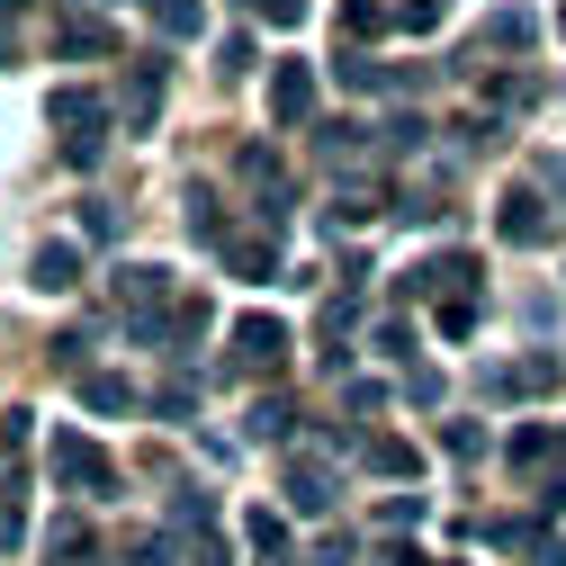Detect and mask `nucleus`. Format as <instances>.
<instances>
[{"instance_id":"8","label":"nucleus","mask_w":566,"mask_h":566,"mask_svg":"<svg viewBox=\"0 0 566 566\" xmlns=\"http://www.w3.org/2000/svg\"><path fill=\"white\" fill-rule=\"evenodd\" d=\"M476 252H441V261H422V270H405V297H422V289H432V297H476Z\"/></svg>"},{"instance_id":"23","label":"nucleus","mask_w":566,"mask_h":566,"mask_svg":"<svg viewBox=\"0 0 566 566\" xmlns=\"http://www.w3.org/2000/svg\"><path fill=\"white\" fill-rule=\"evenodd\" d=\"M289 432H297V405L289 396H261L252 405V441H289Z\"/></svg>"},{"instance_id":"6","label":"nucleus","mask_w":566,"mask_h":566,"mask_svg":"<svg viewBox=\"0 0 566 566\" xmlns=\"http://www.w3.org/2000/svg\"><path fill=\"white\" fill-rule=\"evenodd\" d=\"M494 234H504L513 252H539V243H557V217H548L531 189H504V207H494Z\"/></svg>"},{"instance_id":"25","label":"nucleus","mask_w":566,"mask_h":566,"mask_svg":"<svg viewBox=\"0 0 566 566\" xmlns=\"http://www.w3.org/2000/svg\"><path fill=\"white\" fill-rule=\"evenodd\" d=\"M189 234L226 252V217H217V198H207V189H189Z\"/></svg>"},{"instance_id":"26","label":"nucleus","mask_w":566,"mask_h":566,"mask_svg":"<svg viewBox=\"0 0 566 566\" xmlns=\"http://www.w3.org/2000/svg\"><path fill=\"white\" fill-rule=\"evenodd\" d=\"M378 207H387L378 189H342V198H333V226H369V217H378Z\"/></svg>"},{"instance_id":"43","label":"nucleus","mask_w":566,"mask_h":566,"mask_svg":"<svg viewBox=\"0 0 566 566\" xmlns=\"http://www.w3.org/2000/svg\"><path fill=\"white\" fill-rule=\"evenodd\" d=\"M63 10H73V19H99V10H108V0H63Z\"/></svg>"},{"instance_id":"7","label":"nucleus","mask_w":566,"mask_h":566,"mask_svg":"<svg viewBox=\"0 0 566 566\" xmlns=\"http://www.w3.org/2000/svg\"><path fill=\"white\" fill-rule=\"evenodd\" d=\"M270 117L279 126H306L315 117V63H297V54L270 63Z\"/></svg>"},{"instance_id":"27","label":"nucleus","mask_w":566,"mask_h":566,"mask_svg":"<svg viewBox=\"0 0 566 566\" xmlns=\"http://www.w3.org/2000/svg\"><path fill=\"white\" fill-rule=\"evenodd\" d=\"M198 333H207V297H180L171 324H163V342H198Z\"/></svg>"},{"instance_id":"32","label":"nucleus","mask_w":566,"mask_h":566,"mask_svg":"<svg viewBox=\"0 0 566 566\" xmlns=\"http://www.w3.org/2000/svg\"><path fill=\"white\" fill-rule=\"evenodd\" d=\"M441 450L468 468V459H485V432H476V422H450V432H441Z\"/></svg>"},{"instance_id":"24","label":"nucleus","mask_w":566,"mask_h":566,"mask_svg":"<svg viewBox=\"0 0 566 566\" xmlns=\"http://www.w3.org/2000/svg\"><path fill=\"white\" fill-rule=\"evenodd\" d=\"M342 91H396V73L369 63V54H342Z\"/></svg>"},{"instance_id":"40","label":"nucleus","mask_w":566,"mask_h":566,"mask_svg":"<svg viewBox=\"0 0 566 566\" xmlns=\"http://www.w3.org/2000/svg\"><path fill=\"white\" fill-rule=\"evenodd\" d=\"M28 19V0H0V54H10V28Z\"/></svg>"},{"instance_id":"11","label":"nucleus","mask_w":566,"mask_h":566,"mask_svg":"<svg viewBox=\"0 0 566 566\" xmlns=\"http://www.w3.org/2000/svg\"><path fill=\"white\" fill-rule=\"evenodd\" d=\"M226 270H234V279H279V234H270V226L226 234Z\"/></svg>"},{"instance_id":"19","label":"nucleus","mask_w":566,"mask_h":566,"mask_svg":"<svg viewBox=\"0 0 566 566\" xmlns=\"http://www.w3.org/2000/svg\"><path fill=\"white\" fill-rule=\"evenodd\" d=\"M387 28H396L387 0H342V36H350V45H369V36H387Z\"/></svg>"},{"instance_id":"2","label":"nucleus","mask_w":566,"mask_h":566,"mask_svg":"<svg viewBox=\"0 0 566 566\" xmlns=\"http://www.w3.org/2000/svg\"><path fill=\"white\" fill-rule=\"evenodd\" d=\"M45 468H54V485H63V494H91V504H99V494H117V459H108L91 432H54Z\"/></svg>"},{"instance_id":"39","label":"nucleus","mask_w":566,"mask_h":566,"mask_svg":"<svg viewBox=\"0 0 566 566\" xmlns=\"http://www.w3.org/2000/svg\"><path fill=\"white\" fill-rule=\"evenodd\" d=\"M0 548H19V494H0Z\"/></svg>"},{"instance_id":"12","label":"nucleus","mask_w":566,"mask_h":566,"mask_svg":"<svg viewBox=\"0 0 566 566\" xmlns=\"http://www.w3.org/2000/svg\"><path fill=\"white\" fill-rule=\"evenodd\" d=\"M531 108H539V82H531V73H494V82H485V126H494V117H531Z\"/></svg>"},{"instance_id":"13","label":"nucleus","mask_w":566,"mask_h":566,"mask_svg":"<svg viewBox=\"0 0 566 566\" xmlns=\"http://www.w3.org/2000/svg\"><path fill=\"white\" fill-rule=\"evenodd\" d=\"M494 539H504L513 557H531V566H566V548H557L539 522H494Z\"/></svg>"},{"instance_id":"28","label":"nucleus","mask_w":566,"mask_h":566,"mask_svg":"<svg viewBox=\"0 0 566 566\" xmlns=\"http://www.w3.org/2000/svg\"><path fill=\"white\" fill-rule=\"evenodd\" d=\"M485 45H531V10H494L485 19Z\"/></svg>"},{"instance_id":"10","label":"nucleus","mask_w":566,"mask_h":566,"mask_svg":"<svg viewBox=\"0 0 566 566\" xmlns=\"http://www.w3.org/2000/svg\"><path fill=\"white\" fill-rule=\"evenodd\" d=\"M28 289H45V297H73V289H82V252H73V243H36V261H28Z\"/></svg>"},{"instance_id":"21","label":"nucleus","mask_w":566,"mask_h":566,"mask_svg":"<svg viewBox=\"0 0 566 566\" xmlns=\"http://www.w3.org/2000/svg\"><path fill=\"white\" fill-rule=\"evenodd\" d=\"M360 459L378 468V476H413L422 459H413V441H396V432H378V441H360Z\"/></svg>"},{"instance_id":"30","label":"nucleus","mask_w":566,"mask_h":566,"mask_svg":"<svg viewBox=\"0 0 566 566\" xmlns=\"http://www.w3.org/2000/svg\"><path fill=\"white\" fill-rule=\"evenodd\" d=\"M422 135H432L422 117H387V154H396V163H405V154H422Z\"/></svg>"},{"instance_id":"44","label":"nucleus","mask_w":566,"mask_h":566,"mask_svg":"<svg viewBox=\"0 0 566 566\" xmlns=\"http://www.w3.org/2000/svg\"><path fill=\"white\" fill-rule=\"evenodd\" d=\"M557 36H566V10H557Z\"/></svg>"},{"instance_id":"41","label":"nucleus","mask_w":566,"mask_h":566,"mask_svg":"<svg viewBox=\"0 0 566 566\" xmlns=\"http://www.w3.org/2000/svg\"><path fill=\"white\" fill-rule=\"evenodd\" d=\"M315 566H350V539H342V531H333V539H324V548H315Z\"/></svg>"},{"instance_id":"1","label":"nucleus","mask_w":566,"mask_h":566,"mask_svg":"<svg viewBox=\"0 0 566 566\" xmlns=\"http://www.w3.org/2000/svg\"><path fill=\"white\" fill-rule=\"evenodd\" d=\"M45 126L63 135V163H73V171H91V163L108 154V99L82 91V82H63V91L45 99Z\"/></svg>"},{"instance_id":"38","label":"nucleus","mask_w":566,"mask_h":566,"mask_svg":"<svg viewBox=\"0 0 566 566\" xmlns=\"http://www.w3.org/2000/svg\"><path fill=\"white\" fill-rule=\"evenodd\" d=\"M539 513H566V476H539V494H531Z\"/></svg>"},{"instance_id":"9","label":"nucleus","mask_w":566,"mask_h":566,"mask_svg":"<svg viewBox=\"0 0 566 566\" xmlns=\"http://www.w3.org/2000/svg\"><path fill=\"white\" fill-rule=\"evenodd\" d=\"M333 494H342V485H333V468H324V459H289V513L324 522V513H333Z\"/></svg>"},{"instance_id":"3","label":"nucleus","mask_w":566,"mask_h":566,"mask_svg":"<svg viewBox=\"0 0 566 566\" xmlns=\"http://www.w3.org/2000/svg\"><path fill=\"white\" fill-rule=\"evenodd\" d=\"M234 180L252 189V217H261V226L279 234V217L297 207V180H289V163H279L270 145H243V154H234Z\"/></svg>"},{"instance_id":"15","label":"nucleus","mask_w":566,"mask_h":566,"mask_svg":"<svg viewBox=\"0 0 566 566\" xmlns=\"http://www.w3.org/2000/svg\"><path fill=\"white\" fill-rule=\"evenodd\" d=\"M82 405H91V413H135V387H126L117 369H82Z\"/></svg>"},{"instance_id":"14","label":"nucleus","mask_w":566,"mask_h":566,"mask_svg":"<svg viewBox=\"0 0 566 566\" xmlns=\"http://www.w3.org/2000/svg\"><path fill=\"white\" fill-rule=\"evenodd\" d=\"M557 360H513V369H494V387H504V396H557Z\"/></svg>"},{"instance_id":"33","label":"nucleus","mask_w":566,"mask_h":566,"mask_svg":"<svg viewBox=\"0 0 566 566\" xmlns=\"http://www.w3.org/2000/svg\"><path fill=\"white\" fill-rule=\"evenodd\" d=\"M378 522H387V531H413V522H422V494H387Z\"/></svg>"},{"instance_id":"31","label":"nucleus","mask_w":566,"mask_h":566,"mask_svg":"<svg viewBox=\"0 0 566 566\" xmlns=\"http://www.w3.org/2000/svg\"><path fill=\"white\" fill-rule=\"evenodd\" d=\"M252 63H261V54H252V36H226V45H217V73H226V82H243Z\"/></svg>"},{"instance_id":"17","label":"nucleus","mask_w":566,"mask_h":566,"mask_svg":"<svg viewBox=\"0 0 566 566\" xmlns=\"http://www.w3.org/2000/svg\"><path fill=\"white\" fill-rule=\"evenodd\" d=\"M54 54H117V28L108 19H73V28H54Z\"/></svg>"},{"instance_id":"42","label":"nucleus","mask_w":566,"mask_h":566,"mask_svg":"<svg viewBox=\"0 0 566 566\" xmlns=\"http://www.w3.org/2000/svg\"><path fill=\"white\" fill-rule=\"evenodd\" d=\"M378 566H422V557L413 548H378Z\"/></svg>"},{"instance_id":"22","label":"nucleus","mask_w":566,"mask_h":566,"mask_svg":"<svg viewBox=\"0 0 566 566\" xmlns=\"http://www.w3.org/2000/svg\"><path fill=\"white\" fill-rule=\"evenodd\" d=\"M243 539L261 548V566H270V557H289V522H279L270 504H261V513H243Z\"/></svg>"},{"instance_id":"20","label":"nucleus","mask_w":566,"mask_h":566,"mask_svg":"<svg viewBox=\"0 0 566 566\" xmlns=\"http://www.w3.org/2000/svg\"><path fill=\"white\" fill-rule=\"evenodd\" d=\"M315 154H324L333 171H350V163H360L369 145H360V126H350V117H333V126H315Z\"/></svg>"},{"instance_id":"29","label":"nucleus","mask_w":566,"mask_h":566,"mask_svg":"<svg viewBox=\"0 0 566 566\" xmlns=\"http://www.w3.org/2000/svg\"><path fill=\"white\" fill-rule=\"evenodd\" d=\"M432 324H441L450 342H468V333H476V297H441V315H432Z\"/></svg>"},{"instance_id":"5","label":"nucleus","mask_w":566,"mask_h":566,"mask_svg":"<svg viewBox=\"0 0 566 566\" xmlns=\"http://www.w3.org/2000/svg\"><path fill=\"white\" fill-rule=\"evenodd\" d=\"M163 91H171V63H163V54H135V63H126V91H117L126 135H145V126L163 117Z\"/></svg>"},{"instance_id":"4","label":"nucleus","mask_w":566,"mask_h":566,"mask_svg":"<svg viewBox=\"0 0 566 566\" xmlns=\"http://www.w3.org/2000/svg\"><path fill=\"white\" fill-rule=\"evenodd\" d=\"M234 369L243 378H279L289 369V324L279 315H234Z\"/></svg>"},{"instance_id":"18","label":"nucleus","mask_w":566,"mask_h":566,"mask_svg":"<svg viewBox=\"0 0 566 566\" xmlns=\"http://www.w3.org/2000/svg\"><path fill=\"white\" fill-rule=\"evenodd\" d=\"M504 459H513V476H522V468H548V459H557V432H548V422H522V432L504 441Z\"/></svg>"},{"instance_id":"16","label":"nucleus","mask_w":566,"mask_h":566,"mask_svg":"<svg viewBox=\"0 0 566 566\" xmlns=\"http://www.w3.org/2000/svg\"><path fill=\"white\" fill-rule=\"evenodd\" d=\"M145 19H154L171 45H189V36L207 28V10H198V0H145Z\"/></svg>"},{"instance_id":"37","label":"nucleus","mask_w":566,"mask_h":566,"mask_svg":"<svg viewBox=\"0 0 566 566\" xmlns=\"http://www.w3.org/2000/svg\"><path fill=\"white\" fill-rule=\"evenodd\" d=\"M252 19H270V28H297V19H306V0H252Z\"/></svg>"},{"instance_id":"36","label":"nucleus","mask_w":566,"mask_h":566,"mask_svg":"<svg viewBox=\"0 0 566 566\" xmlns=\"http://www.w3.org/2000/svg\"><path fill=\"white\" fill-rule=\"evenodd\" d=\"M378 350H387V360H405V350H413V324H405V315H387V324H378Z\"/></svg>"},{"instance_id":"34","label":"nucleus","mask_w":566,"mask_h":566,"mask_svg":"<svg viewBox=\"0 0 566 566\" xmlns=\"http://www.w3.org/2000/svg\"><path fill=\"white\" fill-rule=\"evenodd\" d=\"M189 405H198V387H189V378H171V387H163V396H154V413H163V422H180V413H189Z\"/></svg>"},{"instance_id":"35","label":"nucleus","mask_w":566,"mask_h":566,"mask_svg":"<svg viewBox=\"0 0 566 566\" xmlns=\"http://www.w3.org/2000/svg\"><path fill=\"white\" fill-rule=\"evenodd\" d=\"M82 234H91V243H117V207L91 198V207H82Z\"/></svg>"}]
</instances>
